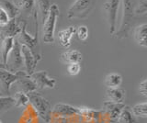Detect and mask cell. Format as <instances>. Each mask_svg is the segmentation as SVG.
<instances>
[{
    "mask_svg": "<svg viewBox=\"0 0 147 123\" xmlns=\"http://www.w3.org/2000/svg\"><path fill=\"white\" fill-rule=\"evenodd\" d=\"M80 70H81V66L79 63H70V65H67V72L72 76L77 75L79 74Z\"/></svg>",
    "mask_w": 147,
    "mask_h": 123,
    "instance_id": "cell-31",
    "label": "cell"
},
{
    "mask_svg": "<svg viewBox=\"0 0 147 123\" xmlns=\"http://www.w3.org/2000/svg\"><path fill=\"white\" fill-rule=\"evenodd\" d=\"M29 102L32 105V107L38 113L39 117L46 123H50L52 120V106L49 100H47L39 93L31 92L28 93Z\"/></svg>",
    "mask_w": 147,
    "mask_h": 123,
    "instance_id": "cell-2",
    "label": "cell"
},
{
    "mask_svg": "<svg viewBox=\"0 0 147 123\" xmlns=\"http://www.w3.org/2000/svg\"><path fill=\"white\" fill-rule=\"evenodd\" d=\"M22 66H23V58L21 53V45L18 43V42L16 39H14L13 47L8 54V58L7 62V70L12 73H16L18 71H20Z\"/></svg>",
    "mask_w": 147,
    "mask_h": 123,
    "instance_id": "cell-7",
    "label": "cell"
},
{
    "mask_svg": "<svg viewBox=\"0 0 147 123\" xmlns=\"http://www.w3.org/2000/svg\"><path fill=\"white\" fill-rule=\"evenodd\" d=\"M2 95V94H1V92H0V95Z\"/></svg>",
    "mask_w": 147,
    "mask_h": 123,
    "instance_id": "cell-35",
    "label": "cell"
},
{
    "mask_svg": "<svg viewBox=\"0 0 147 123\" xmlns=\"http://www.w3.org/2000/svg\"><path fill=\"white\" fill-rule=\"evenodd\" d=\"M147 12V0H140L137 7L134 9V14L145 16Z\"/></svg>",
    "mask_w": 147,
    "mask_h": 123,
    "instance_id": "cell-29",
    "label": "cell"
},
{
    "mask_svg": "<svg viewBox=\"0 0 147 123\" xmlns=\"http://www.w3.org/2000/svg\"><path fill=\"white\" fill-rule=\"evenodd\" d=\"M34 3H35V0H21V2L18 4V6H20L24 11L30 12L31 11L32 7H34Z\"/></svg>",
    "mask_w": 147,
    "mask_h": 123,
    "instance_id": "cell-30",
    "label": "cell"
},
{
    "mask_svg": "<svg viewBox=\"0 0 147 123\" xmlns=\"http://www.w3.org/2000/svg\"><path fill=\"white\" fill-rule=\"evenodd\" d=\"M131 109L132 114L135 117H139V118L147 117V102L136 104Z\"/></svg>",
    "mask_w": 147,
    "mask_h": 123,
    "instance_id": "cell-27",
    "label": "cell"
},
{
    "mask_svg": "<svg viewBox=\"0 0 147 123\" xmlns=\"http://www.w3.org/2000/svg\"><path fill=\"white\" fill-rule=\"evenodd\" d=\"M60 16V10L56 4L51 5L48 16L43 22V42L45 43H53L54 42V30L57 19Z\"/></svg>",
    "mask_w": 147,
    "mask_h": 123,
    "instance_id": "cell-5",
    "label": "cell"
},
{
    "mask_svg": "<svg viewBox=\"0 0 147 123\" xmlns=\"http://www.w3.org/2000/svg\"><path fill=\"white\" fill-rule=\"evenodd\" d=\"M21 53L23 58V65L25 67V73L28 75H30L35 72L38 61L35 59L29 48H27L26 46H21Z\"/></svg>",
    "mask_w": 147,
    "mask_h": 123,
    "instance_id": "cell-12",
    "label": "cell"
},
{
    "mask_svg": "<svg viewBox=\"0 0 147 123\" xmlns=\"http://www.w3.org/2000/svg\"><path fill=\"white\" fill-rule=\"evenodd\" d=\"M122 83V77L117 73H111L108 75L105 78V85L108 88H117L119 87Z\"/></svg>",
    "mask_w": 147,
    "mask_h": 123,
    "instance_id": "cell-23",
    "label": "cell"
},
{
    "mask_svg": "<svg viewBox=\"0 0 147 123\" xmlns=\"http://www.w3.org/2000/svg\"><path fill=\"white\" fill-rule=\"evenodd\" d=\"M34 22H35V34L33 37L27 32L26 30V26L27 24L24 22V24L21 27V31L20 34L18 35V38L16 40L18 42L21 46H26L29 48V50L33 54V56L37 61L41 60V50H40V45L39 42V22L37 19V12L35 11L34 14Z\"/></svg>",
    "mask_w": 147,
    "mask_h": 123,
    "instance_id": "cell-1",
    "label": "cell"
},
{
    "mask_svg": "<svg viewBox=\"0 0 147 123\" xmlns=\"http://www.w3.org/2000/svg\"><path fill=\"white\" fill-rule=\"evenodd\" d=\"M26 74L25 71H18L12 73L7 69L0 68V92L4 95H9L11 85Z\"/></svg>",
    "mask_w": 147,
    "mask_h": 123,
    "instance_id": "cell-6",
    "label": "cell"
},
{
    "mask_svg": "<svg viewBox=\"0 0 147 123\" xmlns=\"http://www.w3.org/2000/svg\"><path fill=\"white\" fill-rule=\"evenodd\" d=\"M30 79L33 81L37 89H45V88H54L56 85V80L48 75L46 71L34 72L30 75Z\"/></svg>",
    "mask_w": 147,
    "mask_h": 123,
    "instance_id": "cell-9",
    "label": "cell"
},
{
    "mask_svg": "<svg viewBox=\"0 0 147 123\" xmlns=\"http://www.w3.org/2000/svg\"><path fill=\"white\" fill-rule=\"evenodd\" d=\"M139 92L141 94L142 97H147V80L144 79L140 85H139Z\"/></svg>",
    "mask_w": 147,
    "mask_h": 123,
    "instance_id": "cell-33",
    "label": "cell"
},
{
    "mask_svg": "<svg viewBox=\"0 0 147 123\" xmlns=\"http://www.w3.org/2000/svg\"><path fill=\"white\" fill-rule=\"evenodd\" d=\"M77 38L82 42H86L88 38V29L86 26H79L76 30Z\"/></svg>",
    "mask_w": 147,
    "mask_h": 123,
    "instance_id": "cell-28",
    "label": "cell"
},
{
    "mask_svg": "<svg viewBox=\"0 0 147 123\" xmlns=\"http://www.w3.org/2000/svg\"><path fill=\"white\" fill-rule=\"evenodd\" d=\"M15 107L14 99L10 95L1 97L0 95V114L10 110L12 108Z\"/></svg>",
    "mask_w": 147,
    "mask_h": 123,
    "instance_id": "cell-24",
    "label": "cell"
},
{
    "mask_svg": "<svg viewBox=\"0 0 147 123\" xmlns=\"http://www.w3.org/2000/svg\"><path fill=\"white\" fill-rule=\"evenodd\" d=\"M9 20H10V19H9L8 15L7 14V12L0 7V27H3L5 25H7L9 22Z\"/></svg>",
    "mask_w": 147,
    "mask_h": 123,
    "instance_id": "cell-32",
    "label": "cell"
},
{
    "mask_svg": "<svg viewBox=\"0 0 147 123\" xmlns=\"http://www.w3.org/2000/svg\"><path fill=\"white\" fill-rule=\"evenodd\" d=\"M14 99V103H15L16 108H24L26 107L28 103H29V97L28 95L21 92V91H17L12 97Z\"/></svg>",
    "mask_w": 147,
    "mask_h": 123,
    "instance_id": "cell-25",
    "label": "cell"
},
{
    "mask_svg": "<svg viewBox=\"0 0 147 123\" xmlns=\"http://www.w3.org/2000/svg\"><path fill=\"white\" fill-rule=\"evenodd\" d=\"M106 93H107L108 101L114 102V103H123L126 95L125 90L121 87L108 88Z\"/></svg>",
    "mask_w": 147,
    "mask_h": 123,
    "instance_id": "cell-16",
    "label": "cell"
},
{
    "mask_svg": "<svg viewBox=\"0 0 147 123\" xmlns=\"http://www.w3.org/2000/svg\"><path fill=\"white\" fill-rule=\"evenodd\" d=\"M146 31H147V24L142 23L139 26H137L134 30V39L137 43L146 48L147 42H146Z\"/></svg>",
    "mask_w": 147,
    "mask_h": 123,
    "instance_id": "cell-19",
    "label": "cell"
},
{
    "mask_svg": "<svg viewBox=\"0 0 147 123\" xmlns=\"http://www.w3.org/2000/svg\"><path fill=\"white\" fill-rule=\"evenodd\" d=\"M21 31V27L18 25V21L16 19H10L9 22L3 27H0V37L3 38H7V37H10L14 38L20 34Z\"/></svg>",
    "mask_w": 147,
    "mask_h": 123,
    "instance_id": "cell-13",
    "label": "cell"
},
{
    "mask_svg": "<svg viewBox=\"0 0 147 123\" xmlns=\"http://www.w3.org/2000/svg\"><path fill=\"white\" fill-rule=\"evenodd\" d=\"M62 61L64 63L70 65V63H80L82 61V53L77 50H71L62 53Z\"/></svg>",
    "mask_w": 147,
    "mask_h": 123,
    "instance_id": "cell-18",
    "label": "cell"
},
{
    "mask_svg": "<svg viewBox=\"0 0 147 123\" xmlns=\"http://www.w3.org/2000/svg\"><path fill=\"white\" fill-rule=\"evenodd\" d=\"M123 103H114L106 101L103 103V113L108 118L109 123H117V120L124 108Z\"/></svg>",
    "mask_w": 147,
    "mask_h": 123,
    "instance_id": "cell-10",
    "label": "cell"
},
{
    "mask_svg": "<svg viewBox=\"0 0 147 123\" xmlns=\"http://www.w3.org/2000/svg\"><path fill=\"white\" fill-rule=\"evenodd\" d=\"M121 0H108L104 4V10L106 12L108 24L109 27V32L111 35L116 32V22H117V13L119 9Z\"/></svg>",
    "mask_w": 147,
    "mask_h": 123,
    "instance_id": "cell-8",
    "label": "cell"
},
{
    "mask_svg": "<svg viewBox=\"0 0 147 123\" xmlns=\"http://www.w3.org/2000/svg\"><path fill=\"white\" fill-rule=\"evenodd\" d=\"M101 111H98V110H94V109L89 108H79V115H81L83 118H85L86 121H98V118L101 115Z\"/></svg>",
    "mask_w": 147,
    "mask_h": 123,
    "instance_id": "cell-22",
    "label": "cell"
},
{
    "mask_svg": "<svg viewBox=\"0 0 147 123\" xmlns=\"http://www.w3.org/2000/svg\"><path fill=\"white\" fill-rule=\"evenodd\" d=\"M76 28L75 26H70L68 28L60 30L58 32V40L62 47L68 49L71 46V40L76 34Z\"/></svg>",
    "mask_w": 147,
    "mask_h": 123,
    "instance_id": "cell-14",
    "label": "cell"
},
{
    "mask_svg": "<svg viewBox=\"0 0 147 123\" xmlns=\"http://www.w3.org/2000/svg\"><path fill=\"white\" fill-rule=\"evenodd\" d=\"M14 84H16L18 85V91H21V92L25 93V94L35 92L37 90L36 85H34L33 81L30 79V75H28L27 74L22 75L20 78Z\"/></svg>",
    "mask_w": 147,
    "mask_h": 123,
    "instance_id": "cell-15",
    "label": "cell"
},
{
    "mask_svg": "<svg viewBox=\"0 0 147 123\" xmlns=\"http://www.w3.org/2000/svg\"><path fill=\"white\" fill-rule=\"evenodd\" d=\"M117 123H138L136 117L133 115L130 107L124 106L117 120Z\"/></svg>",
    "mask_w": 147,
    "mask_h": 123,
    "instance_id": "cell-21",
    "label": "cell"
},
{
    "mask_svg": "<svg viewBox=\"0 0 147 123\" xmlns=\"http://www.w3.org/2000/svg\"><path fill=\"white\" fill-rule=\"evenodd\" d=\"M96 0H76L69 7L67 19H86L94 9Z\"/></svg>",
    "mask_w": 147,
    "mask_h": 123,
    "instance_id": "cell-4",
    "label": "cell"
},
{
    "mask_svg": "<svg viewBox=\"0 0 147 123\" xmlns=\"http://www.w3.org/2000/svg\"><path fill=\"white\" fill-rule=\"evenodd\" d=\"M0 7L7 12L10 19H16L20 12V8L9 0H0Z\"/></svg>",
    "mask_w": 147,
    "mask_h": 123,
    "instance_id": "cell-17",
    "label": "cell"
},
{
    "mask_svg": "<svg viewBox=\"0 0 147 123\" xmlns=\"http://www.w3.org/2000/svg\"><path fill=\"white\" fill-rule=\"evenodd\" d=\"M76 115H79V108L74 107L68 104L59 103L55 105L52 109V117L54 116L57 118H61L63 120Z\"/></svg>",
    "mask_w": 147,
    "mask_h": 123,
    "instance_id": "cell-11",
    "label": "cell"
},
{
    "mask_svg": "<svg viewBox=\"0 0 147 123\" xmlns=\"http://www.w3.org/2000/svg\"><path fill=\"white\" fill-rule=\"evenodd\" d=\"M35 1L41 14V20H42V22H44L48 16V12L51 7L50 0H35Z\"/></svg>",
    "mask_w": 147,
    "mask_h": 123,
    "instance_id": "cell-26",
    "label": "cell"
},
{
    "mask_svg": "<svg viewBox=\"0 0 147 123\" xmlns=\"http://www.w3.org/2000/svg\"><path fill=\"white\" fill-rule=\"evenodd\" d=\"M0 123H2V121H1V120H0Z\"/></svg>",
    "mask_w": 147,
    "mask_h": 123,
    "instance_id": "cell-36",
    "label": "cell"
},
{
    "mask_svg": "<svg viewBox=\"0 0 147 123\" xmlns=\"http://www.w3.org/2000/svg\"><path fill=\"white\" fill-rule=\"evenodd\" d=\"M62 123H65V120H62Z\"/></svg>",
    "mask_w": 147,
    "mask_h": 123,
    "instance_id": "cell-34",
    "label": "cell"
},
{
    "mask_svg": "<svg viewBox=\"0 0 147 123\" xmlns=\"http://www.w3.org/2000/svg\"><path fill=\"white\" fill-rule=\"evenodd\" d=\"M122 3V19L119 30L116 32L118 39H126L129 35L131 22L134 17V7L132 0H121Z\"/></svg>",
    "mask_w": 147,
    "mask_h": 123,
    "instance_id": "cell-3",
    "label": "cell"
},
{
    "mask_svg": "<svg viewBox=\"0 0 147 123\" xmlns=\"http://www.w3.org/2000/svg\"><path fill=\"white\" fill-rule=\"evenodd\" d=\"M13 44H14V38H10V37L3 38V42L1 44V57H2V63L6 66H7L8 54L13 47Z\"/></svg>",
    "mask_w": 147,
    "mask_h": 123,
    "instance_id": "cell-20",
    "label": "cell"
}]
</instances>
